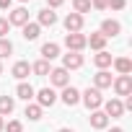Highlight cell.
Instances as JSON below:
<instances>
[{
    "mask_svg": "<svg viewBox=\"0 0 132 132\" xmlns=\"http://www.w3.org/2000/svg\"><path fill=\"white\" fill-rule=\"evenodd\" d=\"M80 101L88 106V111H96V109H101L104 96H101V91H96V88H86V91L80 93Z\"/></svg>",
    "mask_w": 132,
    "mask_h": 132,
    "instance_id": "1",
    "label": "cell"
},
{
    "mask_svg": "<svg viewBox=\"0 0 132 132\" xmlns=\"http://www.w3.org/2000/svg\"><path fill=\"white\" fill-rule=\"evenodd\" d=\"M111 88L117 96H132V75H117L111 80Z\"/></svg>",
    "mask_w": 132,
    "mask_h": 132,
    "instance_id": "2",
    "label": "cell"
},
{
    "mask_svg": "<svg viewBox=\"0 0 132 132\" xmlns=\"http://www.w3.org/2000/svg\"><path fill=\"white\" fill-rule=\"evenodd\" d=\"M49 80H52L54 88H65V86H70V73L65 68H52L49 70Z\"/></svg>",
    "mask_w": 132,
    "mask_h": 132,
    "instance_id": "3",
    "label": "cell"
},
{
    "mask_svg": "<svg viewBox=\"0 0 132 132\" xmlns=\"http://www.w3.org/2000/svg\"><path fill=\"white\" fill-rule=\"evenodd\" d=\"M60 68H65V70H78V68H83V54L80 52H68V54H62V65Z\"/></svg>",
    "mask_w": 132,
    "mask_h": 132,
    "instance_id": "4",
    "label": "cell"
},
{
    "mask_svg": "<svg viewBox=\"0 0 132 132\" xmlns=\"http://www.w3.org/2000/svg\"><path fill=\"white\" fill-rule=\"evenodd\" d=\"M65 47H68V52H83L86 34H65Z\"/></svg>",
    "mask_w": 132,
    "mask_h": 132,
    "instance_id": "5",
    "label": "cell"
},
{
    "mask_svg": "<svg viewBox=\"0 0 132 132\" xmlns=\"http://www.w3.org/2000/svg\"><path fill=\"white\" fill-rule=\"evenodd\" d=\"M8 23H11V26H26V23H29V11H26L23 5L8 11Z\"/></svg>",
    "mask_w": 132,
    "mask_h": 132,
    "instance_id": "6",
    "label": "cell"
},
{
    "mask_svg": "<svg viewBox=\"0 0 132 132\" xmlns=\"http://www.w3.org/2000/svg\"><path fill=\"white\" fill-rule=\"evenodd\" d=\"M34 98H36V104H39L42 109H47V106H54L57 93H54V88H42V91L34 93Z\"/></svg>",
    "mask_w": 132,
    "mask_h": 132,
    "instance_id": "7",
    "label": "cell"
},
{
    "mask_svg": "<svg viewBox=\"0 0 132 132\" xmlns=\"http://www.w3.org/2000/svg\"><path fill=\"white\" fill-rule=\"evenodd\" d=\"M83 23H86V18L78 16V13H68L65 16V29H68V34H80Z\"/></svg>",
    "mask_w": 132,
    "mask_h": 132,
    "instance_id": "8",
    "label": "cell"
},
{
    "mask_svg": "<svg viewBox=\"0 0 132 132\" xmlns=\"http://www.w3.org/2000/svg\"><path fill=\"white\" fill-rule=\"evenodd\" d=\"M101 36H106V39H111V36H119L122 34V23L119 21H114V18H106V21H101V31H98Z\"/></svg>",
    "mask_w": 132,
    "mask_h": 132,
    "instance_id": "9",
    "label": "cell"
},
{
    "mask_svg": "<svg viewBox=\"0 0 132 132\" xmlns=\"http://www.w3.org/2000/svg\"><path fill=\"white\" fill-rule=\"evenodd\" d=\"M101 106H104V114H106V117H111V119H119V117L124 114V106H122V101H119V98H109V101H104Z\"/></svg>",
    "mask_w": 132,
    "mask_h": 132,
    "instance_id": "10",
    "label": "cell"
},
{
    "mask_svg": "<svg viewBox=\"0 0 132 132\" xmlns=\"http://www.w3.org/2000/svg\"><path fill=\"white\" fill-rule=\"evenodd\" d=\"M60 98H62L65 106H75V104H80V91L73 88V86H65L62 93H60Z\"/></svg>",
    "mask_w": 132,
    "mask_h": 132,
    "instance_id": "11",
    "label": "cell"
},
{
    "mask_svg": "<svg viewBox=\"0 0 132 132\" xmlns=\"http://www.w3.org/2000/svg\"><path fill=\"white\" fill-rule=\"evenodd\" d=\"M111 73L109 70H98L96 75H93V88L96 91H104V88H111Z\"/></svg>",
    "mask_w": 132,
    "mask_h": 132,
    "instance_id": "12",
    "label": "cell"
},
{
    "mask_svg": "<svg viewBox=\"0 0 132 132\" xmlns=\"http://www.w3.org/2000/svg\"><path fill=\"white\" fill-rule=\"evenodd\" d=\"M11 75H13V78H18V80H26V78L31 75V65H29L26 60H18V62L13 65V70H11Z\"/></svg>",
    "mask_w": 132,
    "mask_h": 132,
    "instance_id": "13",
    "label": "cell"
},
{
    "mask_svg": "<svg viewBox=\"0 0 132 132\" xmlns=\"http://www.w3.org/2000/svg\"><path fill=\"white\" fill-rule=\"evenodd\" d=\"M57 57H60V44H57V42H47V44H42V60L52 62V60H57Z\"/></svg>",
    "mask_w": 132,
    "mask_h": 132,
    "instance_id": "14",
    "label": "cell"
},
{
    "mask_svg": "<svg viewBox=\"0 0 132 132\" xmlns=\"http://www.w3.org/2000/svg\"><path fill=\"white\" fill-rule=\"evenodd\" d=\"M34 93H36V91H34V86H31V83H26V80H21V83L16 86V96H18V98H23L26 104H31Z\"/></svg>",
    "mask_w": 132,
    "mask_h": 132,
    "instance_id": "15",
    "label": "cell"
},
{
    "mask_svg": "<svg viewBox=\"0 0 132 132\" xmlns=\"http://www.w3.org/2000/svg\"><path fill=\"white\" fill-rule=\"evenodd\" d=\"M111 62H114V57L106 52V49H101V52H96L93 54V65L98 70H106V68H111Z\"/></svg>",
    "mask_w": 132,
    "mask_h": 132,
    "instance_id": "16",
    "label": "cell"
},
{
    "mask_svg": "<svg viewBox=\"0 0 132 132\" xmlns=\"http://www.w3.org/2000/svg\"><path fill=\"white\" fill-rule=\"evenodd\" d=\"M91 127H93V129H106V127H109V117H106L101 109L91 111Z\"/></svg>",
    "mask_w": 132,
    "mask_h": 132,
    "instance_id": "17",
    "label": "cell"
},
{
    "mask_svg": "<svg viewBox=\"0 0 132 132\" xmlns=\"http://www.w3.org/2000/svg\"><path fill=\"white\" fill-rule=\"evenodd\" d=\"M36 23H39V26H49V29H52V26L57 23V13H54V11H49V8H42V11H39V21H36Z\"/></svg>",
    "mask_w": 132,
    "mask_h": 132,
    "instance_id": "18",
    "label": "cell"
},
{
    "mask_svg": "<svg viewBox=\"0 0 132 132\" xmlns=\"http://www.w3.org/2000/svg\"><path fill=\"white\" fill-rule=\"evenodd\" d=\"M39 31H42V26L39 23H26V26H21V36L26 39V42H34V39H39Z\"/></svg>",
    "mask_w": 132,
    "mask_h": 132,
    "instance_id": "19",
    "label": "cell"
},
{
    "mask_svg": "<svg viewBox=\"0 0 132 132\" xmlns=\"http://www.w3.org/2000/svg\"><path fill=\"white\" fill-rule=\"evenodd\" d=\"M111 65H114V70H117L119 75H129V73H132V60H129V57H117Z\"/></svg>",
    "mask_w": 132,
    "mask_h": 132,
    "instance_id": "20",
    "label": "cell"
},
{
    "mask_svg": "<svg viewBox=\"0 0 132 132\" xmlns=\"http://www.w3.org/2000/svg\"><path fill=\"white\" fill-rule=\"evenodd\" d=\"M86 47L101 52V49H106V36H101V34H91V36H86Z\"/></svg>",
    "mask_w": 132,
    "mask_h": 132,
    "instance_id": "21",
    "label": "cell"
},
{
    "mask_svg": "<svg viewBox=\"0 0 132 132\" xmlns=\"http://www.w3.org/2000/svg\"><path fill=\"white\" fill-rule=\"evenodd\" d=\"M49 70H52V62H47V60H36V62L31 65V73H34V75H39V78L49 75Z\"/></svg>",
    "mask_w": 132,
    "mask_h": 132,
    "instance_id": "22",
    "label": "cell"
},
{
    "mask_svg": "<svg viewBox=\"0 0 132 132\" xmlns=\"http://www.w3.org/2000/svg\"><path fill=\"white\" fill-rule=\"evenodd\" d=\"M16 109V98L13 96H0V117H8Z\"/></svg>",
    "mask_w": 132,
    "mask_h": 132,
    "instance_id": "23",
    "label": "cell"
},
{
    "mask_svg": "<svg viewBox=\"0 0 132 132\" xmlns=\"http://www.w3.org/2000/svg\"><path fill=\"white\" fill-rule=\"evenodd\" d=\"M42 111H44V109H42L39 104H26V111H23V114H26L31 122H39V119H42Z\"/></svg>",
    "mask_w": 132,
    "mask_h": 132,
    "instance_id": "24",
    "label": "cell"
},
{
    "mask_svg": "<svg viewBox=\"0 0 132 132\" xmlns=\"http://www.w3.org/2000/svg\"><path fill=\"white\" fill-rule=\"evenodd\" d=\"M73 13H78V16L91 13V0H73Z\"/></svg>",
    "mask_w": 132,
    "mask_h": 132,
    "instance_id": "25",
    "label": "cell"
},
{
    "mask_svg": "<svg viewBox=\"0 0 132 132\" xmlns=\"http://www.w3.org/2000/svg\"><path fill=\"white\" fill-rule=\"evenodd\" d=\"M13 54V42L11 39H0V60H5Z\"/></svg>",
    "mask_w": 132,
    "mask_h": 132,
    "instance_id": "26",
    "label": "cell"
},
{
    "mask_svg": "<svg viewBox=\"0 0 132 132\" xmlns=\"http://www.w3.org/2000/svg\"><path fill=\"white\" fill-rule=\"evenodd\" d=\"M3 132H23V124H21L18 119H13V122H8V124L3 127Z\"/></svg>",
    "mask_w": 132,
    "mask_h": 132,
    "instance_id": "27",
    "label": "cell"
},
{
    "mask_svg": "<svg viewBox=\"0 0 132 132\" xmlns=\"http://www.w3.org/2000/svg\"><path fill=\"white\" fill-rule=\"evenodd\" d=\"M106 8H111V11H124V8H127V0H109Z\"/></svg>",
    "mask_w": 132,
    "mask_h": 132,
    "instance_id": "28",
    "label": "cell"
},
{
    "mask_svg": "<svg viewBox=\"0 0 132 132\" xmlns=\"http://www.w3.org/2000/svg\"><path fill=\"white\" fill-rule=\"evenodd\" d=\"M11 31V23H8V18H0V39H5V34Z\"/></svg>",
    "mask_w": 132,
    "mask_h": 132,
    "instance_id": "29",
    "label": "cell"
},
{
    "mask_svg": "<svg viewBox=\"0 0 132 132\" xmlns=\"http://www.w3.org/2000/svg\"><path fill=\"white\" fill-rule=\"evenodd\" d=\"M106 5H109V0H91V8L96 11H106Z\"/></svg>",
    "mask_w": 132,
    "mask_h": 132,
    "instance_id": "30",
    "label": "cell"
},
{
    "mask_svg": "<svg viewBox=\"0 0 132 132\" xmlns=\"http://www.w3.org/2000/svg\"><path fill=\"white\" fill-rule=\"evenodd\" d=\"M62 3H65V0H47V8H49V11H54V8H60Z\"/></svg>",
    "mask_w": 132,
    "mask_h": 132,
    "instance_id": "31",
    "label": "cell"
},
{
    "mask_svg": "<svg viewBox=\"0 0 132 132\" xmlns=\"http://www.w3.org/2000/svg\"><path fill=\"white\" fill-rule=\"evenodd\" d=\"M11 5H13V0H0V11H11Z\"/></svg>",
    "mask_w": 132,
    "mask_h": 132,
    "instance_id": "32",
    "label": "cell"
},
{
    "mask_svg": "<svg viewBox=\"0 0 132 132\" xmlns=\"http://www.w3.org/2000/svg\"><path fill=\"white\" fill-rule=\"evenodd\" d=\"M57 132H75V129H70V127H60Z\"/></svg>",
    "mask_w": 132,
    "mask_h": 132,
    "instance_id": "33",
    "label": "cell"
},
{
    "mask_svg": "<svg viewBox=\"0 0 132 132\" xmlns=\"http://www.w3.org/2000/svg\"><path fill=\"white\" fill-rule=\"evenodd\" d=\"M109 132H124V129H122V127H111Z\"/></svg>",
    "mask_w": 132,
    "mask_h": 132,
    "instance_id": "34",
    "label": "cell"
},
{
    "mask_svg": "<svg viewBox=\"0 0 132 132\" xmlns=\"http://www.w3.org/2000/svg\"><path fill=\"white\" fill-rule=\"evenodd\" d=\"M3 127H5V122H3V117H0V132H3Z\"/></svg>",
    "mask_w": 132,
    "mask_h": 132,
    "instance_id": "35",
    "label": "cell"
},
{
    "mask_svg": "<svg viewBox=\"0 0 132 132\" xmlns=\"http://www.w3.org/2000/svg\"><path fill=\"white\" fill-rule=\"evenodd\" d=\"M0 75H3V62H0Z\"/></svg>",
    "mask_w": 132,
    "mask_h": 132,
    "instance_id": "36",
    "label": "cell"
},
{
    "mask_svg": "<svg viewBox=\"0 0 132 132\" xmlns=\"http://www.w3.org/2000/svg\"><path fill=\"white\" fill-rule=\"evenodd\" d=\"M21 3H31V0H21Z\"/></svg>",
    "mask_w": 132,
    "mask_h": 132,
    "instance_id": "37",
    "label": "cell"
}]
</instances>
